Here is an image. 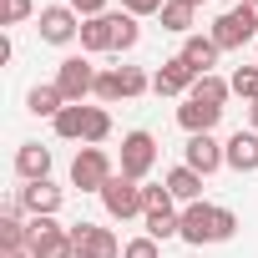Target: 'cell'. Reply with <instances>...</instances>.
Returning <instances> with one entry per match:
<instances>
[{
    "mask_svg": "<svg viewBox=\"0 0 258 258\" xmlns=\"http://www.w3.org/2000/svg\"><path fill=\"white\" fill-rule=\"evenodd\" d=\"M253 61H258V56H253Z\"/></svg>",
    "mask_w": 258,
    "mask_h": 258,
    "instance_id": "obj_38",
    "label": "cell"
},
{
    "mask_svg": "<svg viewBox=\"0 0 258 258\" xmlns=\"http://www.w3.org/2000/svg\"><path fill=\"white\" fill-rule=\"evenodd\" d=\"M36 31H41L46 46H71V41H81V16L66 6V0H61V6H41Z\"/></svg>",
    "mask_w": 258,
    "mask_h": 258,
    "instance_id": "obj_6",
    "label": "cell"
},
{
    "mask_svg": "<svg viewBox=\"0 0 258 258\" xmlns=\"http://www.w3.org/2000/svg\"><path fill=\"white\" fill-rule=\"evenodd\" d=\"M142 203H147V213H172V208H177V198L167 192V182H152V187L142 182ZM147 213H142V218H147Z\"/></svg>",
    "mask_w": 258,
    "mask_h": 258,
    "instance_id": "obj_27",
    "label": "cell"
},
{
    "mask_svg": "<svg viewBox=\"0 0 258 258\" xmlns=\"http://www.w3.org/2000/svg\"><path fill=\"white\" fill-rule=\"evenodd\" d=\"M192 101H203V106H228V96H233V86H228V76H218V71H208V76H198V86L187 91Z\"/></svg>",
    "mask_w": 258,
    "mask_h": 258,
    "instance_id": "obj_22",
    "label": "cell"
},
{
    "mask_svg": "<svg viewBox=\"0 0 258 258\" xmlns=\"http://www.w3.org/2000/svg\"><path fill=\"white\" fill-rule=\"evenodd\" d=\"M31 258H76L71 228H61L56 218H31Z\"/></svg>",
    "mask_w": 258,
    "mask_h": 258,
    "instance_id": "obj_7",
    "label": "cell"
},
{
    "mask_svg": "<svg viewBox=\"0 0 258 258\" xmlns=\"http://www.w3.org/2000/svg\"><path fill=\"white\" fill-rule=\"evenodd\" d=\"M0 16H6V26H26L41 11H36V0H0Z\"/></svg>",
    "mask_w": 258,
    "mask_h": 258,
    "instance_id": "obj_29",
    "label": "cell"
},
{
    "mask_svg": "<svg viewBox=\"0 0 258 258\" xmlns=\"http://www.w3.org/2000/svg\"><path fill=\"white\" fill-rule=\"evenodd\" d=\"M86 121H91V106H86V101H71L51 126H56L61 142H81V147H86Z\"/></svg>",
    "mask_w": 258,
    "mask_h": 258,
    "instance_id": "obj_19",
    "label": "cell"
},
{
    "mask_svg": "<svg viewBox=\"0 0 258 258\" xmlns=\"http://www.w3.org/2000/svg\"><path fill=\"white\" fill-rule=\"evenodd\" d=\"M162 182H167V192H172L182 208H187V203H203V172H192V167H172Z\"/></svg>",
    "mask_w": 258,
    "mask_h": 258,
    "instance_id": "obj_21",
    "label": "cell"
},
{
    "mask_svg": "<svg viewBox=\"0 0 258 258\" xmlns=\"http://www.w3.org/2000/svg\"><path fill=\"white\" fill-rule=\"evenodd\" d=\"M157 167V137L147 132V126H137V132L121 137V157H116V172L132 177V182H147V172Z\"/></svg>",
    "mask_w": 258,
    "mask_h": 258,
    "instance_id": "obj_2",
    "label": "cell"
},
{
    "mask_svg": "<svg viewBox=\"0 0 258 258\" xmlns=\"http://www.w3.org/2000/svg\"><path fill=\"white\" fill-rule=\"evenodd\" d=\"M116 76H121V101H137V96L152 91V76L142 66H116Z\"/></svg>",
    "mask_w": 258,
    "mask_h": 258,
    "instance_id": "obj_24",
    "label": "cell"
},
{
    "mask_svg": "<svg viewBox=\"0 0 258 258\" xmlns=\"http://www.w3.org/2000/svg\"><path fill=\"white\" fill-rule=\"evenodd\" d=\"M71 243H76V258H121V248L126 243H116V233L111 228H101V223H71Z\"/></svg>",
    "mask_w": 258,
    "mask_h": 258,
    "instance_id": "obj_9",
    "label": "cell"
},
{
    "mask_svg": "<svg viewBox=\"0 0 258 258\" xmlns=\"http://www.w3.org/2000/svg\"><path fill=\"white\" fill-rule=\"evenodd\" d=\"M243 6H248V11H253V21H258V0H243Z\"/></svg>",
    "mask_w": 258,
    "mask_h": 258,
    "instance_id": "obj_36",
    "label": "cell"
},
{
    "mask_svg": "<svg viewBox=\"0 0 258 258\" xmlns=\"http://www.w3.org/2000/svg\"><path fill=\"white\" fill-rule=\"evenodd\" d=\"M182 167H192V172L213 177L218 167H228V162H223V142H218L213 132H198V137H187V147H182Z\"/></svg>",
    "mask_w": 258,
    "mask_h": 258,
    "instance_id": "obj_11",
    "label": "cell"
},
{
    "mask_svg": "<svg viewBox=\"0 0 258 258\" xmlns=\"http://www.w3.org/2000/svg\"><path fill=\"white\" fill-rule=\"evenodd\" d=\"M177 56H182L198 76H208V71L218 66V56H223V51H218V41H213V36H198V31H192V36L182 41V51H177Z\"/></svg>",
    "mask_w": 258,
    "mask_h": 258,
    "instance_id": "obj_16",
    "label": "cell"
},
{
    "mask_svg": "<svg viewBox=\"0 0 258 258\" xmlns=\"http://www.w3.org/2000/svg\"><path fill=\"white\" fill-rule=\"evenodd\" d=\"M101 208H106V218H116V223L142 218V213H147V203H142V182H132V177L116 172V177L101 187Z\"/></svg>",
    "mask_w": 258,
    "mask_h": 258,
    "instance_id": "obj_5",
    "label": "cell"
},
{
    "mask_svg": "<svg viewBox=\"0 0 258 258\" xmlns=\"http://www.w3.org/2000/svg\"><path fill=\"white\" fill-rule=\"evenodd\" d=\"M16 172H21V182H46V177H51V147L21 142V147H16Z\"/></svg>",
    "mask_w": 258,
    "mask_h": 258,
    "instance_id": "obj_15",
    "label": "cell"
},
{
    "mask_svg": "<svg viewBox=\"0 0 258 258\" xmlns=\"http://www.w3.org/2000/svg\"><path fill=\"white\" fill-rule=\"evenodd\" d=\"M142 228H147V238L167 243V238H177V228H182V208H172V213H147Z\"/></svg>",
    "mask_w": 258,
    "mask_h": 258,
    "instance_id": "obj_23",
    "label": "cell"
},
{
    "mask_svg": "<svg viewBox=\"0 0 258 258\" xmlns=\"http://www.w3.org/2000/svg\"><path fill=\"white\" fill-rule=\"evenodd\" d=\"M162 31H172V36H192V26H198V6H192V0H167V6H162Z\"/></svg>",
    "mask_w": 258,
    "mask_h": 258,
    "instance_id": "obj_20",
    "label": "cell"
},
{
    "mask_svg": "<svg viewBox=\"0 0 258 258\" xmlns=\"http://www.w3.org/2000/svg\"><path fill=\"white\" fill-rule=\"evenodd\" d=\"M66 6H71L81 21H91V16H106V0H66Z\"/></svg>",
    "mask_w": 258,
    "mask_h": 258,
    "instance_id": "obj_33",
    "label": "cell"
},
{
    "mask_svg": "<svg viewBox=\"0 0 258 258\" xmlns=\"http://www.w3.org/2000/svg\"><path fill=\"white\" fill-rule=\"evenodd\" d=\"M0 258H31V248H0Z\"/></svg>",
    "mask_w": 258,
    "mask_h": 258,
    "instance_id": "obj_34",
    "label": "cell"
},
{
    "mask_svg": "<svg viewBox=\"0 0 258 258\" xmlns=\"http://www.w3.org/2000/svg\"><path fill=\"white\" fill-rule=\"evenodd\" d=\"M116 51V11L81 21V56H106Z\"/></svg>",
    "mask_w": 258,
    "mask_h": 258,
    "instance_id": "obj_14",
    "label": "cell"
},
{
    "mask_svg": "<svg viewBox=\"0 0 258 258\" xmlns=\"http://www.w3.org/2000/svg\"><path fill=\"white\" fill-rule=\"evenodd\" d=\"M192 86H198V71H192L182 56H167V61L152 71V91H157V96H182V101H187Z\"/></svg>",
    "mask_w": 258,
    "mask_h": 258,
    "instance_id": "obj_10",
    "label": "cell"
},
{
    "mask_svg": "<svg viewBox=\"0 0 258 258\" xmlns=\"http://www.w3.org/2000/svg\"><path fill=\"white\" fill-rule=\"evenodd\" d=\"M16 203H21L31 218H56L61 203H66V187H56L51 177H46V182H26V187L16 192Z\"/></svg>",
    "mask_w": 258,
    "mask_h": 258,
    "instance_id": "obj_12",
    "label": "cell"
},
{
    "mask_svg": "<svg viewBox=\"0 0 258 258\" xmlns=\"http://www.w3.org/2000/svg\"><path fill=\"white\" fill-rule=\"evenodd\" d=\"M192 6H203V0H192Z\"/></svg>",
    "mask_w": 258,
    "mask_h": 258,
    "instance_id": "obj_37",
    "label": "cell"
},
{
    "mask_svg": "<svg viewBox=\"0 0 258 258\" xmlns=\"http://www.w3.org/2000/svg\"><path fill=\"white\" fill-rule=\"evenodd\" d=\"M96 66L86 61V56H66L61 66H56V86H61V96L66 101H86V96H96Z\"/></svg>",
    "mask_w": 258,
    "mask_h": 258,
    "instance_id": "obj_8",
    "label": "cell"
},
{
    "mask_svg": "<svg viewBox=\"0 0 258 258\" xmlns=\"http://www.w3.org/2000/svg\"><path fill=\"white\" fill-rule=\"evenodd\" d=\"M116 177V162L106 157V147H81L76 157H71V187L76 192H96L101 198V187Z\"/></svg>",
    "mask_w": 258,
    "mask_h": 258,
    "instance_id": "obj_3",
    "label": "cell"
},
{
    "mask_svg": "<svg viewBox=\"0 0 258 258\" xmlns=\"http://www.w3.org/2000/svg\"><path fill=\"white\" fill-rule=\"evenodd\" d=\"M111 137V111L106 106H91V121H86V147H101Z\"/></svg>",
    "mask_w": 258,
    "mask_h": 258,
    "instance_id": "obj_28",
    "label": "cell"
},
{
    "mask_svg": "<svg viewBox=\"0 0 258 258\" xmlns=\"http://www.w3.org/2000/svg\"><path fill=\"white\" fill-rule=\"evenodd\" d=\"M66 106H71V101L61 96V86H56V81H41V86H31V91H26V111H31V116H51V121H56Z\"/></svg>",
    "mask_w": 258,
    "mask_h": 258,
    "instance_id": "obj_17",
    "label": "cell"
},
{
    "mask_svg": "<svg viewBox=\"0 0 258 258\" xmlns=\"http://www.w3.org/2000/svg\"><path fill=\"white\" fill-rule=\"evenodd\" d=\"M238 233V213L233 208H218V203H187L182 208V228L177 238L187 248H203V243H228Z\"/></svg>",
    "mask_w": 258,
    "mask_h": 258,
    "instance_id": "obj_1",
    "label": "cell"
},
{
    "mask_svg": "<svg viewBox=\"0 0 258 258\" xmlns=\"http://www.w3.org/2000/svg\"><path fill=\"white\" fill-rule=\"evenodd\" d=\"M218 116H223L218 106H203V101H192V96L177 106V126H182L187 137H198V132H213V126H218Z\"/></svg>",
    "mask_w": 258,
    "mask_h": 258,
    "instance_id": "obj_18",
    "label": "cell"
},
{
    "mask_svg": "<svg viewBox=\"0 0 258 258\" xmlns=\"http://www.w3.org/2000/svg\"><path fill=\"white\" fill-rule=\"evenodd\" d=\"M223 162L233 167V172H258V132H253V126H238V132L223 142Z\"/></svg>",
    "mask_w": 258,
    "mask_h": 258,
    "instance_id": "obj_13",
    "label": "cell"
},
{
    "mask_svg": "<svg viewBox=\"0 0 258 258\" xmlns=\"http://www.w3.org/2000/svg\"><path fill=\"white\" fill-rule=\"evenodd\" d=\"M228 86H233V96H243V101L253 106V101H258V61H253V66H238V71L228 76Z\"/></svg>",
    "mask_w": 258,
    "mask_h": 258,
    "instance_id": "obj_25",
    "label": "cell"
},
{
    "mask_svg": "<svg viewBox=\"0 0 258 258\" xmlns=\"http://www.w3.org/2000/svg\"><path fill=\"white\" fill-rule=\"evenodd\" d=\"M142 41V26H137V16H126V11H116V56H126Z\"/></svg>",
    "mask_w": 258,
    "mask_h": 258,
    "instance_id": "obj_26",
    "label": "cell"
},
{
    "mask_svg": "<svg viewBox=\"0 0 258 258\" xmlns=\"http://www.w3.org/2000/svg\"><path fill=\"white\" fill-rule=\"evenodd\" d=\"M96 101H101V106L121 101V76H116V66H106V71L96 76Z\"/></svg>",
    "mask_w": 258,
    "mask_h": 258,
    "instance_id": "obj_30",
    "label": "cell"
},
{
    "mask_svg": "<svg viewBox=\"0 0 258 258\" xmlns=\"http://www.w3.org/2000/svg\"><path fill=\"white\" fill-rule=\"evenodd\" d=\"M162 6H167V0H121V11H126V16H137V21L162 16Z\"/></svg>",
    "mask_w": 258,
    "mask_h": 258,
    "instance_id": "obj_32",
    "label": "cell"
},
{
    "mask_svg": "<svg viewBox=\"0 0 258 258\" xmlns=\"http://www.w3.org/2000/svg\"><path fill=\"white\" fill-rule=\"evenodd\" d=\"M208 36L218 41V51H243V46L258 36V21H253V11H248L243 0H238L233 11H223V16L208 26Z\"/></svg>",
    "mask_w": 258,
    "mask_h": 258,
    "instance_id": "obj_4",
    "label": "cell"
},
{
    "mask_svg": "<svg viewBox=\"0 0 258 258\" xmlns=\"http://www.w3.org/2000/svg\"><path fill=\"white\" fill-rule=\"evenodd\" d=\"M121 258H162V243L142 233V238H132V243H126V248H121Z\"/></svg>",
    "mask_w": 258,
    "mask_h": 258,
    "instance_id": "obj_31",
    "label": "cell"
},
{
    "mask_svg": "<svg viewBox=\"0 0 258 258\" xmlns=\"http://www.w3.org/2000/svg\"><path fill=\"white\" fill-rule=\"evenodd\" d=\"M248 126H253V132H258V101L248 106Z\"/></svg>",
    "mask_w": 258,
    "mask_h": 258,
    "instance_id": "obj_35",
    "label": "cell"
}]
</instances>
